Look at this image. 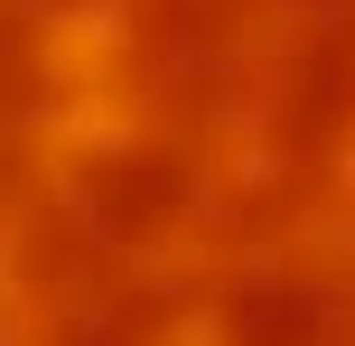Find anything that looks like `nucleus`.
Instances as JSON below:
<instances>
[{
	"label": "nucleus",
	"mask_w": 355,
	"mask_h": 346,
	"mask_svg": "<svg viewBox=\"0 0 355 346\" xmlns=\"http://www.w3.org/2000/svg\"><path fill=\"white\" fill-rule=\"evenodd\" d=\"M0 346H355V0H0Z\"/></svg>",
	"instance_id": "obj_1"
}]
</instances>
